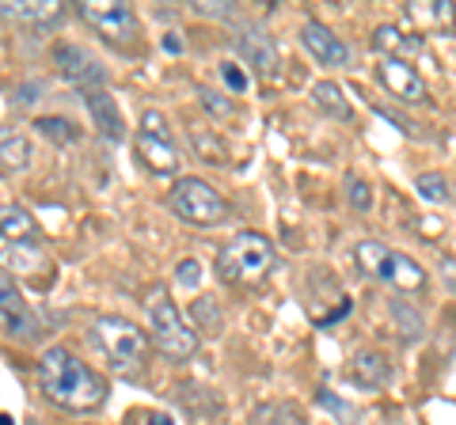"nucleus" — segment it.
<instances>
[{
  "label": "nucleus",
  "mask_w": 456,
  "mask_h": 425,
  "mask_svg": "<svg viewBox=\"0 0 456 425\" xmlns=\"http://www.w3.org/2000/svg\"><path fill=\"white\" fill-rule=\"evenodd\" d=\"M175 281H179L183 289H194L198 281H202V262H198V259H183L175 266Z\"/></svg>",
  "instance_id": "obj_30"
},
{
  "label": "nucleus",
  "mask_w": 456,
  "mask_h": 425,
  "mask_svg": "<svg viewBox=\"0 0 456 425\" xmlns=\"http://www.w3.org/2000/svg\"><path fill=\"white\" fill-rule=\"evenodd\" d=\"M0 229H4V244H38V239H42L38 221L23 205H4Z\"/></svg>",
  "instance_id": "obj_20"
},
{
  "label": "nucleus",
  "mask_w": 456,
  "mask_h": 425,
  "mask_svg": "<svg viewBox=\"0 0 456 425\" xmlns=\"http://www.w3.org/2000/svg\"><path fill=\"white\" fill-rule=\"evenodd\" d=\"M38 384H42V395H46L57 410H69V414H95L110 395L107 380L99 376L95 368L77 361L73 353L61 349V346L42 353Z\"/></svg>",
  "instance_id": "obj_1"
},
{
  "label": "nucleus",
  "mask_w": 456,
  "mask_h": 425,
  "mask_svg": "<svg viewBox=\"0 0 456 425\" xmlns=\"http://www.w3.org/2000/svg\"><path fill=\"white\" fill-rule=\"evenodd\" d=\"M92 342L99 353L107 357V365L126 380H145L149 368V353H152V338L137 327V323L122 319V316H99L92 323Z\"/></svg>",
  "instance_id": "obj_2"
},
{
  "label": "nucleus",
  "mask_w": 456,
  "mask_h": 425,
  "mask_svg": "<svg viewBox=\"0 0 456 425\" xmlns=\"http://www.w3.org/2000/svg\"><path fill=\"white\" fill-rule=\"evenodd\" d=\"M167 205L175 209V217H183L187 224H198V229H213V224L228 221V202L198 175L179 179L167 194Z\"/></svg>",
  "instance_id": "obj_5"
},
{
  "label": "nucleus",
  "mask_w": 456,
  "mask_h": 425,
  "mask_svg": "<svg viewBox=\"0 0 456 425\" xmlns=\"http://www.w3.org/2000/svg\"><path fill=\"white\" fill-rule=\"evenodd\" d=\"M373 50L380 58H395V61H415L422 53V35L415 31H403L395 23H384L373 31Z\"/></svg>",
  "instance_id": "obj_11"
},
{
  "label": "nucleus",
  "mask_w": 456,
  "mask_h": 425,
  "mask_svg": "<svg viewBox=\"0 0 456 425\" xmlns=\"http://www.w3.org/2000/svg\"><path fill=\"white\" fill-rule=\"evenodd\" d=\"M403 20L411 31H430V27H456V4L452 0H419V4H403Z\"/></svg>",
  "instance_id": "obj_15"
},
{
  "label": "nucleus",
  "mask_w": 456,
  "mask_h": 425,
  "mask_svg": "<svg viewBox=\"0 0 456 425\" xmlns=\"http://www.w3.org/2000/svg\"><path fill=\"white\" fill-rule=\"evenodd\" d=\"M194 12H198V16H217V20H228V16H232V8L221 4V0H209V4H194Z\"/></svg>",
  "instance_id": "obj_33"
},
{
  "label": "nucleus",
  "mask_w": 456,
  "mask_h": 425,
  "mask_svg": "<svg viewBox=\"0 0 456 425\" xmlns=\"http://www.w3.org/2000/svg\"><path fill=\"white\" fill-rule=\"evenodd\" d=\"M301 42H305V50H308L320 65H331V68L350 65V46L331 31V27H323V23L312 20V23L301 27Z\"/></svg>",
  "instance_id": "obj_10"
},
{
  "label": "nucleus",
  "mask_w": 456,
  "mask_h": 425,
  "mask_svg": "<svg viewBox=\"0 0 456 425\" xmlns=\"http://www.w3.org/2000/svg\"><path fill=\"white\" fill-rule=\"evenodd\" d=\"M221 80H224L236 95H244V92H248V76H244V68L232 65V61H224V65H221Z\"/></svg>",
  "instance_id": "obj_31"
},
{
  "label": "nucleus",
  "mask_w": 456,
  "mask_h": 425,
  "mask_svg": "<svg viewBox=\"0 0 456 425\" xmlns=\"http://www.w3.org/2000/svg\"><path fill=\"white\" fill-rule=\"evenodd\" d=\"M415 190H419V197H426V202H449V182L437 172H422L415 179Z\"/></svg>",
  "instance_id": "obj_25"
},
{
  "label": "nucleus",
  "mask_w": 456,
  "mask_h": 425,
  "mask_svg": "<svg viewBox=\"0 0 456 425\" xmlns=\"http://www.w3.org/2000/svg\"><path fill=\"white\" fill-rule=\"evenodd\" d=\"M236 50H240V58H244L263 80H274L281 73L278 46H274V38H270L263 27H251V23L240 27V31H236Z\"/></svg>",
  "instance_id": "obj_9"
},
{
  "label": "nucleus",
  "mask_w": 456,
  "mask_h": 425,
  "mask_svg": "<svg viewBox=\"0 0 456 425\" xmlns=\"http://www.w3.org/2000/svg\"><path fill=\"white\" fill-rule=\"evenodd\" d=\"M392 247L388 244H380V239H362L358 247H354V266L365 274V277H373V281H384L388 277V266H392Z\"/></svg>",
  "instance_id": "obj_19"
},
{
  "label": "nucleus",
  "mask_w": 456,
  "mask_h": 425,
  "mask_svg": "<svg viewBox=\"0 0 456 425\" xmlns=\"http://www.w3.org/2000/svg\"><path fill=\"white\" fill-rule=\"evenodd\" d=\"M0 16L31 27H57L65 20V4H57V0H8Z\"/></svg>",
  "instance_id": "obj_13"
},
{
  "label": "nucleus",
  "mask_w": 456,
  "mask_h": 425,
  "mask_svg": "<svg viewBox=\"0 0 456 425\" xmlns=\"http://www.w3.org/2000/svg\"><path fill=\"white\" fill-rule=\"evenodd\" d=\"M384 285H392L395 293H419V289H426V270H422L415 259H411V254H399L395 251Z\"/></svg>",
  "instance_id": "obj_21"
},
{
  "label": "nucleus",
  "mask_w": 456,
  "mask_h": 425,
  "mask_svg": "<svg viewBox=\"0 0 456 425\" xmlns=\"http://www.w3.org/2000/svg\"><path fill=\"white\" fill-rule=\"evenodd\" d=\"M441 270H445V285L456 293V259H441Z\"/></svg>",
  "instance_id": "obj_34"
},
{
  "label": "nucleus",
  "mask_w": 456,
  "mask_h": 425,
  "mask_svg": "<svg viewBox=\"0 0 456 425\" xmlns=\"http://www.w3.org/2000/svg\"><path fill=\"white\" fill-rule=\"evenodd\" d=\"M346 202L358 209V212H369L373 209V187L358 175H346Z\"/></svg>",
  "instance_id": "obj_26"
},
{
  "label": "nucleus",
  "mask_w": 456,
  "mask_h": 425,
  "mask_svg": "<svg viewBox=\"0 0 456 425\" xmlns=\"http://www.w3.org/2000/svg\"><path fill=\"white\" fill-rule=\"evenodd\" d=\"M141 133H149V137H164V140H171V130H167V118L160 115V110H145V115H141Z\"/></svg>",
  "instance_id": "obj_29"
},
{
  "label": "nucleus",
  "mask_w": 456,
  "mask_h": 425,
  "mask_svg": "<svg viewBox=\"0 0 456 425\" xmlns=\"http://www.w3.org/2000/svg\"><path fill=\"white\" fill-rule=\"evenodd\" d=\"M198 99H202V107L209 110L213 118H232V115H236V107L228 103L221 92H213V88H198Z\"/></svg>",
  "instance_id": "obj_27"
},
{
  "label": "nucleus",
  "mask_w": 456,
  "mask_h": 425,
  "mask_svg": "<svg viewBox=\"0 0 456 425\" xmlns=\"http://www.w3.org/2000/svg\"><path fill=\"white\" fill-rule=\"evenodd\" d=\"M134 152H137V160L145 164L152 175H175V167H179V152H175V145H171V140H164V137L137 133Z\"/></svg>",
  "instance_id": "obj_16"
},
{
  "label": "nucleus",
  "mask_w": 456,
  "mask_h": 425,
  "mask_svg": "<svg viewBox=\"0 0 456 425\" xmlns=\"http://www.w3.org/2000/svg\"><path fill=\"white\" fill-rule=\"evenodd\" d=\"M312 103H316L327 118H335V122H350L354 118V107H350V99L342 95V88L335 80H320V84H312Z\"/></svg>",
  "instance_id": "obj_22"
},
{
  "label": "nucleus",
  "mask_w": 456,
  "mask_h": 425,
  "mask_svg": "<svg viewBox=\"0 0 456 425\" xmlns=\"http://www.w3.org/2000/svg\"><path fill=\"white\" fill-rule=\"evenodd\" d=\"M53 68L69 84H77L80 92H99L107 84V68L99 65L84 46H73V42H57L53 46Z\"/></svg>",
  "instance_id": "obj_7"
},
{
  "label": "nucleus",
  "mask_w": 456,
  "mask_h": 425,
  "mask_svg": "<svg viewBox=\"0 0 456 425\" xmlns=\"http://www.w3.org/2000/svg\"><path fill=\"white\" fill-rule=\"evenodd\" d=\"M278 266L274 244L263 232H236L217 251V277L224 285H259V281Z\"/></svg>",
  "instance_id": "obj_3"
},
{
  "label": "nucleus",
  "mask_w": 456,
  "mask_h": 425,
  "mask_svg": "<svg viewBox=\"0 0 456 425\" xmlns=\"http://www.w3.org/2000/svg\"><path fill=\"white\" fill-rule=\"evenodd\" d=\"M0 311H4V331L12 338H23V334H31V316H27V304H23V296L16 289V277L4 274L0 277Z\"/></svg>",
  "instance_id": "obj_18"
},
{
  "label": "nucleus",
  "mask_w": 456,
  "mask_h": 425,
  "mask_svg": "<svg viewBox=\"0 0 456 425\" xmlns=\"http://www.w3.org/2000/svg\"><path fill=\"white\" fill-rule=\"evenodd\" d=\"M4 262H8V270L16 266V274L20 277H31L38 289H46L50 285V262H46V251H42L38 244H4Z\"/></svg>",
  "instance_id": "obj_12"
},
{
  "label": "nucleus",
  "mask_w": 456,
  "mask_h": 425,
  "mask_svg": "<svg viewBox=\"0 0 456 425\" xmlns=\"http://www.w3.org/2000/svg\"><path fill=\"white\" fill-rule=\"evenodd\" d=\"M149 425H175V421H171L164 410H152V414H149Z\"/></svg>",
  "instance_id": "obj_35"
},
{
  "label": "nucleus",
  "mask_w": 456,
  "mask_h": 425,
  "mask_svg": "<svg viewBox=\"0 0 456 425\" xmlns=\"http://www.w3.org/2000/svg\"><path fill=\"white\" fill-rule=\"evenodd\" d=\"M0 152H4V172H23L27 164H31V140H27L23 133L16 130H4V137H0Z\"/></svg>",
  "instance_id": "obj_23"
},
{
  "label": "nucleus",
  "mask_w": 456,
  "mask_h": 425,
  "mask_svg": "<svg viewBox=\"0 0 456 425\" xmlns=\"http://www.w3.org/2000/svg\"><path fill=\"white\" fill-rule=\"evenodd\" d=\"M35 125H38L42 137L57 140V145H73V140H77V125L69 122V118H38Z\"/></svg>",
  "instance_id": "obj_24"
},
{
  "label": "nucleus",
  "mask_w": 456,
  "mask_h": 425,
  "mask_svg": "<svg viewBox=\"0 0 456 425\" xmlns=\"http://www.w3.org/2000/svg\"><path fill=\"white\" fill-rule=\"evenodd\" d=\"M149 327H152V342L160 346V353L167 361H191L198 353V331L187 327L183 311L175 308V301L164 289L149 293Z\"/></svg>",
  "instance_id": "obj_4"
},
{
  "label": "nucleus",
  "mask_w": 456,
  "mask_h": 425,
  "mask_svg": "<svg viewBox=\"0 0 456 425\" xmlns=\"http://www.w3.org/2000/svg\"><path fill=\"white\" fill-rule=\"evenodd\" d=\"M84 107H88L92 122L99 125V133L107 140H122L126 137V122H122V110L114 103V95H107L103 88L99 92H84Z\"/></svg>",
  "instance_id": "obj_14"
},
{
  "label": "nucleus",
  "mask_w": 456,
  "mask_h": 425,
  "mask_svg": "<svg viewBox=\"0 0 456 425\" xmlns=\"http://www.w3.org/2000/svg\"><path fill=\"white\" fill-rule=\"evenodd\" d=\"M377 80L384 84V92L403 99V103H430V88H426L422 73L411 61H395V58H380L377 65Z\"/></svg>",
  "instance_id": "obj_8"
},
{
  "label": "nucleus",
  "mask_w": 456,
  "mask_h": 425,
  "mask_svg": "<svg viewBox=\"0 0 456 425\" xmlns=\"http://www.w3.org/2000/svg\"><path fill=\"white\" fill-rule=\"evenodd\" d=\"M316 399H320V406H327V410H331V414H338L342 421H358V410H354V406H342L335 391L320 388V391H316Z\"/></svg>",
  "instance_id": "obj_28"
},
{
  "label": "nucleus",
  "mask_w": 456,
  "mask_h": 425,
  "mask_svg": "<svg viewBox=\"0 0 456 425\" xmlns=\"http://www.w3.org/2000/svg\"><path fill=\"white\" fill-rule=\"evenodd\" d=\"M350 376H354V384L380 391V388H388V380H392V361L384 357L380 349H362V353H354Z\"/></svg>",
  "instance_id": "obj_17"
},
{
  "label": "nucleus",
  "mask_w": 456,
  "mask_h": 425,
  "mask_svg": "<svg viewBox=\"0 0 456 425\" xmlns=\"http://www.w3.org/2000/svg\"><path fill=\"white\" fill-rule=\"evenodd\" d=\"M77 16L92 27L95 35H103L114 46H130V42L141 38V20L130 4L122 0H84L77 4Z\"/></svg>",
  "instance_id": "obj_6"
},
{
  "label": "nucleus",
  "mask_w": 456,
  "mask_h": 425,
  "mask_svg": "<svg viewBox=\"0 0 456 425\" xmlns=\"http://www.w3.org/2000/svg\"><path fill=\"white\" fill-rule=\"evenodd\" d=\"M194 319H206V327H217L221 316H217V301H209V296H202V301H194Z\"/></svg>",
  "instance_id": "obj_32"
},
{
  "label": "nucleus",
  "mask_w": 456,
  "mask_h": 425,
  "mask_svg": "<svg viewBox=\"0 0 456 425\" xmlns=\"http://www.w3.org/2000/svg\"><path fill=\"white\" fill-rule=\"evenodd\" d=\"M164 50H171V53H179V50H183V42H179L175 35H164Z\"/></svg>",
  "instance_id": "obj_36"
}]
</instances>
